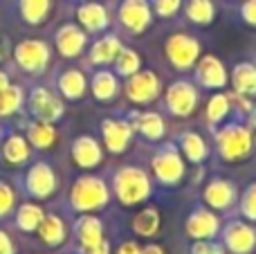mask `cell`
I'll use <instances>...</instances> for the list:
<instances>
[{
  "mask_svg": "<svg viewBox=\"0 0 256 254\" xmlns=\"http://www.w3.org/2000/svg\"><path fill=\"white\" fill-rule=\"evenodd\" d=\"M240 16L248 25H254L256 27V0H245L243 7H240Z\"/></svg>",
  "mask_w": 256,
  "mask_h": 254,
  "instance_id": "obj_41",
  "label": "cell"
},
{
  "mask_svg": "<svg viewBox=\"0 0 256 254\" xmlns=\"http://www.w3.org/2000/svg\"><path fill=\"white\" fill-rule=\"evenodd\" d=\"M14 58H16V63L25 72L38 74V72H43L50 63V48L43 43V40L27 38V40H22V43L16 45Z\"/></svg>",
  "mask_w": 256,
  "mask_h": 254,
  "instance_id": "obj_5",
  "label": "cell"
},
{
  "mask_svg": "<svg viewBox=\"0 0 256 254\" xmlns=\"http://www.w3.org/2000/svg\"><path fill=\"white\" fill-rule=\"evenodd\" d=\"M86 254H110V243H108V241H102V243H97L94 248L86 250Z\"/></svg>",
  "mask_w": 256,
  "mask_h": 254,
  "instance_id": "obj_44",
  "label": "cell"
},
{
  "mask_svg": "<svg viewBox=\"0 0 256 254\" xmlns=\"http://www.w3.org/2000/svg\"><path fill=\"white\" fill-rule=\"evenodd\" d=\"M30 112L40 122H56L63 115V104L56 94H52L48 88H34L27 99Z\"/></svg>",
  "mask_w": 256,
  "mask_h": 254,
  "instance_id": "obj_8",
  "label": "cell"
},
{
  "mask_svg": "<svg viewBox=\"0 0 256 254\" xmlns=\"http://www.w3.org/2000/svg\"><path fill=\"white\" fill-rule=\"evenodd\" d=\"M104 144L110 153H124L132 138V124L122 120H104L102 122Z\"/></svg>",
  "mask_w": 256,
  "mask_h": 254,
  "instance_id": "obj_15",
  "label": "cell"
},
{
  "mask_svg": "<svg viewBox=\"0 0 256 254\" xmlns=\"http://www.w3.org/2000/svg\"><path fill=\"white\" fill-rule=\"evenodd\" d=\"M104 151L99 146V142L90 135H81V138L74 140L72 144V160L81 166V169H92L102 162Z\"/></svg>",
  "mask_w": 256,
  "mask_h": 254,
  "instance_id": "obj_17",
  "label": "cell"
},
{
  "mask_svg": "<svg viewBox=\"0 0 256 254\" xmlns=\"http://www.w3.org/2000/svg\"><path fill=\"white\" fill-rule=\"evenodd\" d=\"M198 92L189 81H176L166 90V108L176 117H189L196 110Z\"/></svg>",
  "mask_w": 256,
  "mask_h": 254,
  "instance_id": "obj_7",
  "label": "cell"
},
{
  "mask_svg": "<svg viewBox=\"0 0 256 254\" xmlns=\"http://www.w3.org/2000/svg\"><path fill=\"white\" fill-rule=\"evenodd\" d=\"M142 254H164V250L160 246H146L144 250H142Z\"/></svg>",
  "mask_w": 256,
  "mask_h": 254,
  "instance_id": "obj_45",
  "label": "cell"
},
{
  "mask_svg": "<svg viewBox=\"0 0 256 254\" xmlns=\"http://www.w3.org/2000/svg\"><path fill=\"white\" fill-rule=\"evenodd\" d=\"M76 18L88 32H102L108 27V12L99 2H84L76 9Z\"/></svg>",
  "mask_w": 256,
  "mask_h": 254,
  "instance_id": "obj_20",
  "label": "cell"
},
{
  "mask_svg": "<svg viewBox=\"0 0 256 254\" xmlns=\"http://www.w3.org/2000/svg\"><path fill=\"white\" fill-rule=\"evenodd\" d=\"M122 52V43L117 36H104V38H99L97 43L92 45V50H90V61L97 63V66H108V63H112L117 58V54Z\"/></svg>",
  "mask_w": 256,
  "mask_h": 254,
  "instance_id": "obj_22",
  "label": "cell"
},
{
  "mask_svg": "<svg viewBox=\"0 0 256 254\" xmlns=\"http://www.w3.org/2000/svg\"><path fill=\"white\" fill-rule=\"evenodd\" d=\"M86 48V32L79 30L76 25H63L56 32V50L61 52V56L74 58L84 52Z\"/></svg>",
  "mask_w": 256,
  "mask_h": 254,
  "instance_id": "obj_18",
  "label": "cell"
},
{
  "mask_svg": "<svg viewBox=\"0 0 256 254\" xmlns=\"http://www.w3.org/2000/svg\"><path fill=\"white\" fill-rule=\"evenodd\" d=\"M90 88H92L94 99H99V102H110L117 94V90H120V84H117V76L112 74V72L99 70V72H94L92 81H90Z\"/></svg>",
  "mask_w": 256,
  "mask_h": 254,
  "instance_id": "obj_25",
  "label": "cell"
},
{
  "mask_svg": "<svg viewBox=\"0 0 256 254\" xmlns=\"http://www.w3.org/2000/svg\"><path fill=\"white\" fill-rule=\"evenodd\" d=\"M222 241H225V248L232 254H250L256 248V232L248 223L232 220L222 230Z\"/></svg>",
  "mask_w": 256,
  "mask_h": 254,
  "instance_id": "obj_11",
  "label": "cell"
},
{
  "mask_svg": "<svg viewBox=\"0 0 256 254\" xmlns=\"http://www.w3.org/2000/svg\"><path fill=\"white\" fill-rule=\"evenodd\" d=\"M108 198V187L102 178H94V176H84L74 182L70 192V202L76 212H94L106 207Z\"/></svg>",
  "mask_w": 256,
  "mask_h": 254,
  "instance_id": "obj_2",
  "label": "cell"
},
{
  "mask_svg": "<svg viewBox=\"0 0 256 254\" xmlns=\"http://www.w3.org/2000/svg\"><path fill=\"white\" fill-rule=\"evenodd\" d=\"M115 254H142V248L137 246L135 241H126V243H122V246L117 248Z\"/></svg>",
  "mask_w": 256,
  "mask_h": 254,
  "instance_id": "obj_42",
  "label": "cell"
},
{
  "mask_svg": "<svg viewBox=\"0 0 256 254\" xmlns=\"http://www.w3.org/2000/svg\"><path fill=\"white\" fill-rule=\"evenodd\" d=\"M120 20L126 30L144 32L150 25V4L148 0H124L120 4Z\"/></svg>",
  "mask_w": 256,
  "mask_h": 254,
  "instance_id": "obj_13",
  "label": "cell"
},
{
  "mask_svg": "<svg viewBox=\"0 0 256 254\" xmlns=\"http://www.w3.org/2000/svg\"><path fill=\"white\" fill-rule=\"evenodd\" d=\"M7 86H9V79H7V74H4V72L0 70V92H2V90L7 88Z\"/></svg>",
  "mask_w": 256,
  "mask_h": 254,
  "instance_id": "obj_46",
  "label": "cell"
},
{
  "mask_svg": "<svg viewBox=\"0 0 256 254\" xmlns=\"http://www.w3.org/2000/svg\"><path fill=\"white\" fill-rule=\"evenodd\" d=\"M214 2L212 0H186V16L198 25H209L214 20Z\"/></svg>",
  "mask_w": 256,
  "mask_h": 254,
  "instance_id": "obj_33",
  "label": "cell"
},
{
  "mask_svg": "<svg viewBox=\"0 0 256 254\" xmlns=\"http://www.w3.org/2000/svg\"><path fill=\"white\" fill-rule=\"evenodd\" d=\"M202 198L209 207H214V210H230L236 200V187L230 182V180L214 178L212 182L204 187Z\"/></svg>",
  "mask_w": 256,
  "mask_h": 254,
  "instance_id": "obj_16",
  "label": "cell"
},
{
  "mask_svg": "<svg viewBox=\"0 0 256 254\" xmlns=\"http://www.w3.org/2000/svg\"><path fill=\"white\" fill-rule=\"evenodd\" d=\"M38 236H40V241L45 243V246H50V248H56V246H61L63 241H66V223H63L58 216H45L43 220H40V225H38Z\"/></svg>",
  "mask_w": 256,
  "mask_h": 254,
  "instance_id": "obj_23",
  "label": "cell"
},
{
  "mask_svg": "<svg viewBox=\"0 0 256 254\" xmlns=\"http://www.w3.org/2000/svg\"><path fill=\"white\" fill-rule=\"evenodd\" d=\"M2 158L9 164H22L30 160V142L22 135H12L2 144Z\"/></svg>",
  "mask_w": 256,
  "mask_h": 254,
  "instance_id": "obj_28",
  "label": "cell"
},
{
  "mask_svg": "<svg viewBox=\"0 0 256 254\" xmlns=\"http://www.w3.org/2000/svg\"><path fill=\"white\" fill-rule=\"evenodd\" d=\"M155 7V12L160 14V16H173V14L178 12V7H180L182 0H150Z\"/></svg>",
  "mask_w": 256,
  "mask_h": 254,
  "instance_id": "obj_40",
  "label": "cell"
},
{
  "mask_svg": "<svg viewBox=\"0 0 256 254\" xmlns=\"http://www.w3.org/2000/svg\"><path fill=\"white\" fill-rule=\"evenodd\" d=\"M142 61H140V54L135 50H128V48H122V52L117 54L115 58V68H117V74L122 76H130L140 70Z\"/></svg>",
  "mask_w": 256,
  "mask_h": 254,
  "instance_id": "obj_35",
  "label": "cell"
},
{
  "mask_svg": "<svg viewBox=\"0 0 256 254\" xmlns=\"http://www.w3.org/2000/svg\"><path fill=\"white\" fill-rule=\"evenodd\" d=\"M25 187L27 194L34 198H50L56 189V174L52 171V166L48 162H36L34 166H30L25 176Z\"/></svg>",
  "mask_w": 256,
  "mask_h": 254,
  "instance_id": "obj_9",
  "label": "cell"
},
{
  "mask_svg": "<svg viewBox=\"0 0 256 254\" xmlns=\"http://www.w3.org/2000/svg\"><path fill=\"white\" fill-rule=\"evenodd\" d=\"M22 104V90L18 86L9 84L7 88L0 92V117H9L20 108Z\"/></svg>",
  "mask_w": 256,
  "mask_h": 254,
  "instance_id": "obj_34",
  "label": "cell"
},
{
  "mask_svg": "<svg viewBox=\"0 0 256 254\" xmlns=\"http://www.w3.org/2000/svg\"><path fill=\"white\" fill-rule=\"evenodd\" d=\"M86 86H88V81H86L81 70H66L58 76V90H61V94L66 99H70V102L84 97Z\"/></svg>",
  "mask_w": 256,
  "mask_h": 254,
  "instance_id": "obj_24",
  "label": "cell"
},
{
  "mask_svg": "<svg viewBox=\"0 0 256 254\" xmlns=\"http://www.w3.org/2000/svg\"><path fill=\"white\" fill-rule=\"evenodd\" d=\"M232 84L238 97H256V66L254 63H238L232 72Z\"/></svg>",
  "mask_w": 256,
  "mask_h": 254,
  "instance_id": "obj_21",
  "label": "cell"
},
{
  "mask_svg": "<svg viewBox=\"0 0 256 254\" xmlns=\"http://www.w3.org/2000/svg\"><path fill=\"white\" fill-rule=\"evenodd\" d=\"M196 79H198L200 86L209 90H218L225 88L227 84V70L220 61H218L214 54H207L198 61V68H196Z\"/></svg>",
  "mask_w": 256,
  "mask_h": 254,
  "instance_id": "obj_14",
  "label": "cell"
},
{
  "mask_svg": "<svg viewBox=\"0 0 256 254\" xmlns=\"http://www.w3.org/2000/svg\"><path fill=\"white\" fill-rule=\"evenodd\" d=\"M220 232V220L216 214H212L204 207L191 212V216L186 218V234L196 241H202V238H214Z\"/></svg>",
  "mask_w": 256,
  "mask_h": 254,
  "instance_id": "obj_12",
  "label": "cell"
},
{
  "mask_svg": "<svg viewBox=\"0 0 256 254\" xmlns=\"http://www.w3.org/2000/svg\"><path fill=\"white\" fill-rule=\"evenodd\" d=\"M14 205H16V194L7 182H0V218L12 214Z\"/></svg>",
  "mask_w": 256,
  "mask_h": 254,
  "instance_id": "obj_38",
  "label": "cell"
},
{
  "mask_svg": "<svg viewBox=\"0 0 256 254\" xmlns=\"http://www.w3.org/2000/svg\"><path fill=\"white\" fill-rule=\"evenodd\" d=\"M2 58H4V52H2V48H0V61H2Z\"/></svg>",
  "mask_w": 256,
  "mask_h": 254,
  "instance_id": "obj_48",
  "label": "cell"
},
{
  "mask_svg": "<svg viewBox=\"0 0 256 254\" xmlns=\"http://www.w3.org/2000/svg\"><path fill=\"white\" fill-rule=\"evenodd\" d=\"M250 124H252V126H254V128H256V108H254V110H252V115H250Z\"/></svg>",
  "mask_w": 256,
  "mask_h": 254,
  "instance_id": "obj_47",
  "label": "cell"
},
{
  "mask_svg": "<svg viewBox=\"0 0 256 254\" xmlns=\"http://www.w3.org/2000/svg\"><path fill=\"white\" fill-rule=\"evenodd\" d=\"M191 254H225L222 246L214 243L212 238H202V241H196L191 248Z\"/></svg>",
  "mask_w": 256,
  "mask_h": 254,
  "instance_id": "obj_39",
  "label": "cell"
},
{
  "mask_svg": "<svg viewBox=\"0 0 256 254\" xmlns=\"http://www.w3.org/2000/svg\"><path fill=\"white\" fill-rule=\"evenodd\" d=\"M216 142L225 160H240L252 151V130L240 124H227L216 133Z\"/></svg>",
  "mask_w": 256,
  "mask_h": 254,
  "instance_id": "obj_3",
  "label": "cell"
},
{
  "mask_svg": "<svg viewBox=\"0 0 256 254\" xmlns=\"http://www.w3.org/2000/svg\"><path fill=\"white\" fill-rule=\"evenodd\" d=\"M43 218H45V214H43V210H40V205L25 202V205L18 207L16 225H18V230H22V232H36Z\"/></svg>",
  "mask_w": 256,
  "mask_h": 254,
  "instance_id": "obj_30",
  "label": "cell"
},
{
  "mask_svg": "<svg viewBox=\"0 0 256 254\" xmlns=\"http://www.w3.org/2000/svg\"><path fill=\"white\" fill-rule=\"evenodd\" d=\"M158 92H160V79H158V74H155V72H150V70L140 72V70H137L135 74L128 76L126 94H128V99H130V102L148 104V102H153V99L158 97Z\"/></svg>",
  "mask_w": 256,
  "mask_h": 254,
  "instance_id": "obj_10",
  "label": "cell"
},
{
  "mask_svg": "<svg viewBox=\"0 0 256 254\" xmlns=\"http://www.w3.org/2000/svg\"><path fill=\"white\" fill-rule=\"evenodd\" d=\"M52 2L50 0H20V14L30 25H40L48 18Z\"/></svg>",
  "mask_w": 256,
  "mask_h": 254,
  "instance_id": "obj_31",
  "label": "cell"
},
{
  "mask_svg": "<svg viewBox=\"0 0 256 254\" xmlns=\"http://www.w3.org/2000/svg\"><path fill=\"white\" fill-rule=\"evenodd\" d=\"M27 142L36 148H50L56 142V128L52 122H34L27 128Z\"/></svg>",
  "mask_w": 256,
  "mask_h": 254,
  "instance_id": "obj_27",
  "label": "cell"
},
{
  "mask_svg": "<svg viewBox=\"0 0 256 254\" xmlns=\"http://www.w3.org/2000/svg\"><path fill=\"white\" fill-rule=\"evenodd\" d=\"M166 56L178 70H186L191 68L200 56V43L194 36L176 34L166 40Z\"/></svg>",
  "mask_w": 256,
  "mask_h": 254,
  "instance_id": "obj_6",
  "label": "cell"
},
{
  "mask_svg": "<svg viewBox=\"0 0 256 254\" xmlns=\"http://www.w3.org/2000/svg\"><path fill=\"white\" fill-rule=\"evenodd\" d=\"M180 148L182 153H184V158L189 162H194V164H198V162H202L204 158H207V144H204V140L200 138L198 133H182L180 135Z\"/></svg>",
  "mask_w": 256,
  "mask_h": 254,
  "instance_id": "obj_29",
  "label": "cell"
},
{
  "mask_svg": "<svg viewBox=\"0 0 256 254\" xmlns=\"http://www.w3.org/2000/svg\"><path fill=\"white\" fill-rule=\"evenodd\" d=\"M0 254H16L12 238H9L4 232H0Z\"/></svg>",
  "mask_w": 256,
  "mask_h": 254,
  "instance_id": "obj_43",
  "label": "cell"
},
{
  "mask_svg": "<svg viewBox=\"0 0 256 254\" xmlns=\"http://www.w3.org/2000/svg\"><path fill=\"white\" fill-rule=\"evenodd\" d=\"M153 171L155 178L162 184H178L184 176V162L182 156L178 153V148L173 144L162 146L153 158Z\"/></svg>",
  "mask_w": 256,
  "mask_h": 254,
  "instance_id": "obj_4",
  "label": "cell"
},
{
  "mask_svg": "<svg viewBox=\"0 0 256 254\" xmlns=\"http://www.w3.org/2000/svg\"><path fill=\"white\" fill-rule=\"evenodd\" d=\"M158 228H160V214L155 207L142 210L140 214L135 216V220H132V230H135V234H140V236H153V234L158 232Z\"/></svg>",
  "mask_w": 256,
  "mask_h": 254,
  "instance_id": "obj_32",
  "label": "cell"
},
{
  "mask_svg": "<svg viewBox=\"0 0 256 254\" xmlns=\"http://www.w3.org/2000/svg\"><path fill=\"white\" fill-rule=\"evenodd\" d=\"M227 112H230V97L227 94H214L207 104V120L212 124H218L227 117Z\"/></svg>",
  "mask_w": 256,
  "mask_h": 254,
  "instance_id": "obj_36",
  "label": "cell"
},
{
  "mask_svg": "<svg viewBox=\"0 0 256 254\" xmlns=\"http://www.w3.org/2000/svg\"><path fill=\"white\" fill-rule=\"evenodd\" d=\"M74 230H76V238H79L84 252L104 241V225L97 216H81V218L76 220Z\"/></svg>",
  "mask_w": 256,
  "mask_h": 254,
  "instance_id": "obj_19",
  "label": "cell"
},
{
  "mask_svg": "<svg viewBox=\"0 0 256 254\" xmlns=\"http://www.w3.org/2000/svg\"><path fill=\"white\" fill-rule=\"evenodd\" d=\"M115 194L122 205H137L150 196V180L137 166H124L115 174Z\"/></svg>",
  "mask_w": 256,
  "mask_h": 254,
  "instance_id": "obj_1",
  "label": "cell"
},
{
  "mask_svg": "<svg viewBox=\"0 0 256 254\" xmlns=\"http://www.w3.org/2000/svg\"><path fill=\"white\" fill-rule=\"evenodd\" d=\"M132 128H137L146 140H160L164 135V122L158 112H142V115H132Z\"/></svg>",
  "mask_w": 256,
  "mask_h": 254,
  "instance_id": "obj_26",
  "label": "cell"
},
{
  "mask_svg": "<svg viewBox=\"0 0 256 254\" xmlns=\"http://www.w3.org/2000/svg\"><path fill=\"white\" fill-rule=\"evenodd\" d=\"M240 212H243L245 218L256 220V182L245 189L243 200H240Z\"/></svg>",
  "mask_w": 256,
  "mask_h": 254,
  "instance_id": "obj_37",
  "label": "cell"
}]
</instances>
